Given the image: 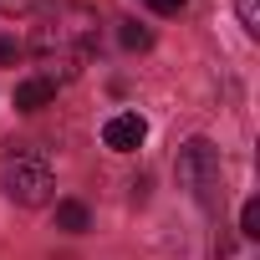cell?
Returning a JSON list of instances; mask_svg holds the SVG:
<instances>
[{
  "mask_svg": "<svg viewBox=\"0 0 260 260\" xmlns=\"http://www.w3.org/2000/svg\"><path fill=\"white\" fill-rule=\"evenodd\" d=\"M31 51L46 67V82H72L92 51H97V11L82 6V0H56V6L41 11L36 31H31Z\"/></svg>",
  "mask_w": 260,
  "mask_h": 260,
  "instance_id": "cell-1",
  "label": "cell"
},
{
  "mask_svg": "<svg viewBox=\"0 0 260 260\" xmlns=\"http://www.w3.org/2000/svg\"><path fill=\"white\" fill-rule=\"evenodd\" d=\"M51 189H56V174H51L41 148H26V143H6L0 148V194L6 199L36 209V204L51 199Z\"/></svg>",
  "mask_w": 260,
  "mask_h": 260,
  "instance_id": "cell-2",
  "label": "cell"
},
{
  "mask_svg": "<svg viewBox=\"0 0 260 260\" xmlns=\"http://www.w3.org/2000/svg\"><path fill=\"white\" fill-rule=\"evenodd\" d=\"M174 174H179V184L194 194V204L219 209L224 179H219V148H214L209 138H189V143L179 148V158H174Z\"/></svg>",
  "mask_w": 260,
  "mask_h": 260,
  "instance_id": "cell-3",
  "label": "cell"
},
{
  "mask_svg": "<svg viewBox=\"0 0 260 260\" xmlns=\"http://www.w3.org/2000/svg\"><path fill=\"white\" fill-rule=\"evenodd\" d=\"M143 138H148V122H143L138 112H117V117H107V127H102V143H107L112 153H133V148H143Z\"/></svg>",
  "mask_w": 260,
  "mask_h": 260,
  "instance_id": "cell-4",
  "label": "cell"
},
{
  "mask_svg": "<svg viewBox=\"0 0 260 260\" xmlns=\"http://www.w3.org/2000/svg\"><path fill=\"white\" fill-rule=\"evenodd\" d=\"M51 97H56V82H46V77H26V82L16 87V107H21V112H41Z\"/></svg>",
  "mask_w": 260,
  "mask_h": 260,
  "instance_id": "cell-5",
  "label": "cell"
},
{
  "mask_svg": "<svg viewBox=\"0 0 260 260\" xmlns=\"http://www.w3.org/2000/svg\"><path fill=\"white\" fill-rule=\"evenodd\" d=\"M56 224H61L67 235H82V230L92 224V214H87L82 199H61V204H56Z\"/></svg>",
  "mask_w": 260,
  "mask_h": 260,
  "instance_id": "cell-6",
  "label": "cell"
},
{
  "mask_svg": "<svg viewBox=\"0 0 260 260\" xmlns=\"http://www.w3.org/2000/svg\"><path fill=\"white\" fill-rule=\"evenodd\" d=\"M214 260H260V255H255V240H245V235L235 230V235H219Z\"/></svg>",
  "mask_w": 260,
  "mask_h": 260,
  "instance_id": "cell-7",
  "label": "cell"
},
{
  "mask_svg": "<svg viewBox=\"0 0 260 260\" xmlns=\"http://www.w3.org/2000/svg\"><path fill=\"white\" fill-rule=\"evenodd\" d=\"M240 235H245V240H260V204H255V199L240 204Z\"/></svg>",
  "mask_w": 260,
  "mask_h": 260,
  "instance_id": "cell-8",
  "label": "cell"
},
{
  "mask_svg": "<svg viewBox=\"0 0 260 260\" xmlns=\"http://www.w3.org/2000/svg\"><path fill=\"white\" fill-rule=\"evenodd\" d=\"M122 46H127V51H148V46H153V36H148L138 21H122Z\"/></svg>",
  "mask_w": 260,
  "mask_h": 260,
  "instance_id": "cell-9",
  "label": "cell"
},
{
  "mask_svg": "<svg viewBox=\"0 0 260 260\" xmlns=\"http://www.w3.org/2000/svg\"><path fill=\"white\" fill-rule=\"evenodd\" d=\"M235 11H240V26L250 36H260V0H235Z\"/></svg>",
  "mask_w": 260,
  "mask_h": 260,
  "instance_id": "cell-10",
  "label": "cell"
},
{
  "mask_svg": "<svg viewBox=\"0 0 260 260\" xmlns=\"http://www.w3.org/2000/svg\"><path fill=\"white\" fill-rule=\"evenodd\" d=\"M41 0H0V16H31Z\"/></svg>",
  "mask_w": 260,
  "mask_h": 260,
  "instance_id": "cell-11",
  "label": "cell"
},
{
  "mask_svg": "<svg viewBox=\"0 0 260 260\" xmlns=\"http://www.w3.org/2000/svg\"><path fill=\"white\" fill-rule=\"evenodd\" d=\"M143 6H148V11H158V16H179L189 0H143Z\"/></svg>",
  "mask_w": 260,
  "mask_h": 260,
  "instance_id": "cell-12",
  "label": "cell"
},
{
  "mask_svg": "<svg viewBox=\"0 0 260 260\" xmlns=\"http://www.w3.org/2000/svg\"><path fill=\"white\" fill-rule=\"evenodd\" d=\"M16 56H21V46H16V41H0V61H6V67H11Z\"/></svg>",
  "mask_w": 260,
  "mask_h": 260,
  "instance_id": "cell-13",
  "label": "cell"
}]
</instances>
